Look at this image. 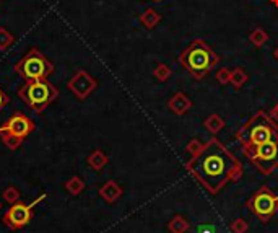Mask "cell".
Masks as SVG:
<instances>
[{"instance_id":"9c48e42d","label":"cell","mask_w":278,"mask_h":233,"mask_svg":"<svg viewBox=\"0 0 278 233\" xmlns=\"http://www.w3.org/2000/svg\"><path fill=\"white\" fill-rule=\"evenodd\" d=\"M67 87L70 92L74 93V96H76L78 100H85L86 96H90L94 92L98 83H96V80L88 72L80 70V72H76L72 79L68 80Z\"/></svg>"},{"instance_id":"7a4b0ae2","label":"cell","mask_w":278,"mask_h":233,"mask_svg":"<svg viewBox=\"0 0 278 233\" xmlns=\"http://www.w3.org/2000/svg\"><path fill=\"white\" fill-rule=\"evenodd\" d=\"M16 93L18 98L24 101V105L33 109L34 113H42L59 96V90L48 79H41L24 82Z\"/></svg>"},{"instance_id":"d6986e66","label":"cell","mask_w":278,"mask_h":233,"mask_svg":"<svg viewBox=\"0 0 278 233\" xmlns=\"http://www.w3.org/2000/svg\"><path fill=\"white\" fill-rule=\"evenodd\" d=\"M244 228H246L244 223H236V225H234V230H236V231H242Z\"/></svg>"},{"instance_id":"8fae6325","label":"cell","mask_w":278,"mask_h":233,"mask_svg":"<svg viewBox=\"0 0 278 233\" xmlns=\"http://www.w3.org/2000/svg\"><path fill=\"white\" fill-rule=\"evenodd\" d=\"M120 194H122V189L116 181H108V183L100 189V196L109 204H114L116 200L120 197Z\"/></svg>"},{"instance_id":"6da1fadb","label":"cell","mask_w":278,"mask_h":233,"mask_svg":"<svg viewBox=\"0 0 278 233\" xmlns=\"http://www.w3.org/2000/svg\"><path fill=\"white\" fill-rule=\"evenodd\" d=\"M189 168L208 189L216 191L238 170V161L218 140H212L190 161Z\"/></svg>"},{"instance_id":"ffe728a7","label":"cell","mask_w":278,"mask_h":233,"mask_svg":"<svg viewBox=\"0 0 278 233\" xmlns=\"http://www.w3.org/2000/svg\"><path fill=\"white\" fill-rule=\"evenodd\" d=\"M0 209H2V202H0Z\"/></svg>"},{"instance_id":"7402d4cb","label":"cell","mask_w":278,"mask_h":233,"mask_svg":"<svg viewBox=\"0 0 278 233\" xmlns=\"http://www.w3.org/2000/svg\"><path fill=\"white\" fill-rule=\"evenodd\" d=\"M276 53H278V51H276Z\"/></svg>"},{"instance_id":"3957f363","label":"cell","mask_w":278,"mask_h":233,"mask_svg":"<svg viewBox=\"0 0 278 233\" xmlns=\"http://www.w3.org/2000/svg\"><path fill=\"white\" fill-rule=\"evenodd\" d=\"M14 69L24 82L41 80V79H48L54 72V64L38 48H30L22 59L15 64Z\"/></svg>"},{"instance_id":"5b68a950","label":"cell","mask_w":278,"mask_h":233,"mask_svg":"<svg viewBox=\"0 0 278 233\" xmlns=\"http://www.w3.org/2000/svg\"><path fill=\"white\" fill-rule=\"evenodd\" d=\"M215 64L216 56L213 54V51L205 43L200 41H196L182 54V66L197 79H202Z\"/></svg>"},{"instance_id":"5bb4252c","label":"cell","mask_w":278,"mask_h":233,"mask_svg":"<svg viewBox=\"0 0 278 233\" xmlns=\"http://www.w3.org/2000/svg\"><path fill=\"white\" fill-rule=\"evenodd\" d=\"M2 196H4V200H5V202H8V204L12 205V204L20 202L22 194H20V191H18V187H16V186H8V187H5V189H4Z\"/></svg>"},{"instance_id":"4fadbf2b","label":"cell","mask_w":278,"mask_h":233,"mask_svg":"<svg viewBox=\"0 0 278 233\" xmlns=\"http://www.w3.org/2000/svg\"><path fill=\"white\" fill-rule=\"evenodd\" d=\"M83 189H85V183H83L80 176H72L66 183V191L72 194V196H78V194L83 192Z\"/></svg>"},{"instance_id":"e0dca14e","label":"cell","mask_w":278,"mask_h":233,"mask_svg":"<svg viewBox=\"0 0 278 233\" xmlns=\"http://www.w3.org/2000/svg\"><path fill=\"white\" fill-rule=\"evenodd\" d=\"M197 233H218V231H216V226L213 225H200L197 228Z\"/></svg>"},{"instance_id":"9a60e30c","label":"cell","mask_w":278,"mask_h":233,"mask_svg":"<svg viewBox=\"0 0 278 233\" xmlns=\"http://www.w3.org/2000/svg\"><path fill=\"white\" fill-rule=\"evenodd\" d=\"M14 43H15V36L12 35L7 28L0 27V49L2 51L8 49Z\"/></svg>"},{"instance_id":"30bf717a","label":"cell","mask_w":278,"mask_h":233,"mask_svg":"<svg viewBox=\"0 0 278 233\" xmlns=\"http://www.w3.org/2000/svg\"><path fill=\"white\" fill-rule=\"evenodd\" d=\"M275 204H276V199L267 191H262V192L256 194L254 199H252V207H254V212L264 220L268 218L272 213L275 212Z\"/></svg>"},{"instance_id":"277c9868","label":"cell","mask_w":278,"mask_h":233,"mask_svg":"<svg viewBox=\"0 0 278 233\" xmlns=\"http://www.w3.org/2000/svg\"><path fill=\"white\" fill-rule=\"evenodd\" d=\"M34 131V122L26 114L16 111L0 126V139L10 150H18L28 135Z\"/></svg>"},{"instance_id":"7c38bea8","label":"cell","mask_w":278,"mask_h":233,"mask_svg":"<svg viewBox=\"0 0 278 233\" xmlns=\"http://www.w3.org/2000/svg\"><path fill=\"white\" fill-rule=\"evenodd\" d=\"M108 157H106V153L104 152H101V150H94L92 152V155L88 157V165L93 168L94 171H101L102 168H104L108 165Z\"/></svg>"},{"instance_id":"2e32d148","label":"cell","mask_w":278,"mask_h":233,"mask_svg":"<svg viewBox=\"0 0 278 233\" xmlns=\"http://www.w3.org/2000/svg\"><path fill=\"white\" fill-rule=\"evenodd\" d=\"M170 228H171L174 233H182V231L187 228V223H186L180 217H178V218H174L172 222L170 223Z\"/></svg>"},{"instance_id":"44dd1931","label":"cell","mask_w":278,"mask_h":233,"mask_svg":"<svg viewBox=\"0 0 278 233\" xmlns=\"http://www.w3.org/2000/svg\"><path fill=\"white\" fill-rule=\"evenodd\" d=\"M153 2H158V0H153Z\"/></svg>"},{"instance_id":"ac0fdd59","label":"cell","mask_w":278,"mask_h":233,"mask_svg":"<svg viewBox=\"0 0 278 233\" xmlns=\"http://www.w3.org/2000/svg\"><path fill=\"white\" fill-rule=\"evenodd\" d=\"M7 105H8V96H7V93H5L2 88H0V111H2V109Z\"/></svg>"},{"instance_id":"8992f818","label":"cell","mask_w":278,"mask_h":233,"mask_svg":"<svg viewBox=\"0 0 278 233\" xmlns=\"http://www.w3.org/2000/svg\"><path fill=\"white\" fill-rule=\"evenodd\" d=\"M248 134H249L248 145L252 148L257 145H262L268 140L278 139V132L275 131V127L270 124L267 116H264L262 113H258L256 118L250 121Z\"/></svg>"},{"instance_id":"ba28073f","label":"cell","mask_w":278,"mask_h":233,"mask_svg":"<svg viewBox=\"0 0 278 233\" xmlns=\"http://www.w3.org/2000/svg\"><path fill=\"white\" fill-rule=\"evenodd\" d=\"M250 160H254L257 166L262 168V171L270 173L278 165V139L254 147V150L250 153Z\"/></svg>"},{"instance_id":"52a82bcc","label":"cell","mask_w":278,"mask_h":233,"mask_svg":"<svg viewBox=\"0 0 278 233\" xmlns=\"http://www.w3.org/2000/svg\"><path fill=\"white\" fill-rule=\"evenodd\" d=\"M33 220V204L16 202L12 204L10 209L4 213L2 222L10 230H22Z\"/></svg>"}]
</instances>
